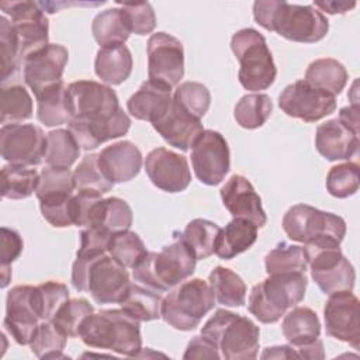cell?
<instances>
[{"label": "cell", "mask_w": 360, "mask_h": 360, "mask_svg": "<svg viewBox=\"0 0 360 360\" xmlns=\"http://www.w3.org/2000/svg\"><path fill=\"white\" fill-rule=\"evenodd\" d=\"M0 51H1V84L18 75L22 68L18 60V48L10 20L0 17Z\"/></svg>", "instance_id": "obj_50"}, {"label": "cell", "mask_w": 360, "mask_h": 360, "mask_svg": "<svg viewBox=\"0 0 360 360\" xmlns=\"http://www.w3.org/2000/svg\"><path fill=\"white\" fill-rule=\"evenodd\" d=\"M97 155L100 170L112 184L132 180L142 167V153L131 141L115 142Z\"/></svg>", "instance_id": "obj_25"}, {"label": "cell", "mask_w": 360, "mask_h": 360, "mask_svg": "<svg viewBox=\"0 0 360 360\" xmlns=\"http://www.w3.org/2000/svg\"><path fill=\"white\" fill-rule=\"evenodd\" d=\"M262 359H291V357H298V354L295 353V350L292 349V346H273V347H267L262 356Z\"/></svg>", "instance_id": "obj_59"}, {"label": "cell", "mask_w": 360, "mask_h": 360, "mask_svg": "<svg viewBox=\"0 0 360 360\" xmlns=\"http://www.w3.org/2000/svg\"><path fill=\"white\" fill-rule=\"evenodd\" d=\"M347 79L349 75L346 68L339 60L332 58H321L311 62L304 77L308 84L325 90L335 97L342 93Z\"/></svg>", "instance_id": "obj_34"}, {"label": "cell", "mask_w": 360, "mask_h": 360, "mask_svg": "<svg viewBox=\"0 0 360 360\" xmlns=\"http://www.w3.org/2000/svg\"><path fill=\"white\" fill-rule=\"evenodd\" d=\"M132 210L125 200L120 197H108L103 198L93 226H100L114 235L128 231L132 225Z\"/></svg>", "instance_id": "obj_44"}, {"label": "cell", "mask_w": 360, "mask_h": 360, "mask_svg": "<svg viewBox=\"0 0 360 360\" xmlns=\"http://www.w3.org/2000/svg\"><path fill=\"white\" fill-rule=\"evenodd\" d=\"M111 235L100 226L84 228L80 232V248L77 252H108Z\"/></svg>", "instance_id": "obj_54"}, {"label": "cell", "mask_w": 360, "mask_h": 360, "mask_svg": "<svg viewBox=\"0 0 360 360\" xmlns=\"http://www.w3.org/2000/svg\"><path fill=\"white\" fill-rule=\"evenodd\" d=\"M127 14L131 32L136 35L150 34L156 27V15L155 11L148 1L139 3H117Z\"/></svg>", "instance_id": "obj_53"}, {"label": "cell", "mask_w": 360, "mask_h": 360, "mask_svg": "<svg viewBox=\"0 0 360 360\" xmlns=\"http://www.w3.org/2000/svg\"><path fill=\"white\" fill-rule=\"evenodd\" d=\"M224 207L233 218H243L262 228L267 222V215L262 207V200L252 183L242 174L231 176L219 190Z\"/></svg>", "instance_id": "obj_23"}, {"label": "cell", "mask_w": 360, "mask_h": 360, "mask_svg": "<svg viewBox=\"0 0 360 360\" xmlns=\"http://www.w3.org/2000/svg\"><path fill=\"white\" fill-rule=\"evenodd\" d=\"M315 8H319V11H325L328 14H345L346 11L356 7V3L349 1H315L312 4Z\"/></svg>", "instance_id": "obj_57"}, {"label": "cell", "mask_w": 360, "mask_h": 360, "mask_svg": "<svg viewBox=\"0 0 360 360\" xmlns=\"http://www.w3.org/2000/svg\"><path fill=\"white\" fill-rule=\"evenodd\" d=\"M94 312L93 305L86 298H69L56 312L52 322L68 336H79V330L86 321Z\"/></svg>", "instance_id": "obj_47"}, {"label": "cell", "mask_w": 360, "mask_h": 360, "mask_svg": "<svg viewBox=\"0 0 360 360\" xmlns=\"http://www.w3.org/2000/svg\"><path fill=\"white\" fill-rule=\"evenodd\" d=\"M37 98V118L45 127H59L72 121L68 86L59 82L44 90Z\"/></svg>", "instance_id": "obj_31"}, {"label": "cell", "mask_w": 360, "mask_h": 360, "mask_svg": "<svg viewBox=\"0 0 360 360\" xmlns=\"http://www.w3.org/2000/svg\"><path fill=\"white\" fill-rule=\"evenodd\" d=\"M143 165L152 184L166 193L184 191L191 183V172L186 156L170 149H152Z\"/></svg>", "instance_id": "obj_20"}, {"label": "cell", "mask_w": 360, "mask_h": 360, "mask_svg": "<svg viewBox=\"0 0 360 360\" xmlns=\"http://www.w3.org/2000/svg\"><path fill=\"white\" fill-rule=\"evenodd\" d=\"M150 124L170 146L180 150H188L204 131L201 120L194 118L173 98L165 112Z\"/></svg>", "instance_id": "obj_24"}, {"label": "cell", "mask_w": 360, "mask_h": 360, "mask_svg": "<svg viewBox=\"0 0 360 360\" xmlns=\"http://www.w3.org/2000/svg\"><path fill=\"white\" fill-rule=\"evenodd\" d=\"M173 100L194 118L201 120L210 108L211 93L202 83L184 82L176 87Z\"/></svg>", "instance_id": "obj_48"}, {"label": "cell", "mask_w": 360, "mask_h": 360, "mask_svg": "<svg viewBox=\"0 0 360 360\" xmlns=\"http://www.w3.org/2000/svg\"><path fill=\"white\" fill-rule=\"evenodd\" d=\"M267 274L276 273H305L308 267L304 246L280 242L264 257Z\"/></svg>", "instance_id": "obj_39"}, {"label": "cell", "mask_w": 360, "mask_h": 360, "mask_svg": "<svg viewBox=\"0 0 360 360\" xmlns=\"http://www.w3.org/2000/svg\"><path fill=\"white\" fill-rule=\"evenodd\" d=\"M201 335L215 343L221 359L248 360L259 353V326L239 314L217 309L201 328Z\"/></svg>", "instance_id": "obj_6"}, {"label": "cell", "mask_w": 360, "mask_h": 360, "mask_svg": "<svg viewBox=\"0 0 360 360\" xmlns=\"http://www.w3.org/2000/svg\"><path fill=\"white\" fill-rule=\"evenodd\" d=\"M278 107L288 117L316 122L336 110V97L301 79L284 87L278 96Z\"/></svg>", "instance_id": "obj_15"}, {"label": "cell", "mask_w": 360, "mask_h": 360, "mask_svg": "<svg viewBox=\"0 0 360 360\" xmlns=\"http://www.w3.org/2000/svg\"><path fill=\"white\" fill-rule=\"evenodd\" d=\"M129 127L131 118L121 107L108 117L97 120L73 118L69 122V131L83 150L96 149L107 141L125 135Z\"/></svg>", "instance_id": "obj_22"}, {"label": "cell", "mask_w": 360, "mask_h": 360, "mask_svg": "<svg viewBox=\"0 0 360 360\" xmlns=\"http://www.w3.org/2000/svg\"><path fill=\"white\" fill-rule=\"evenodd\" d=\"M24 248L22 238L15 229L1 226L0 229V259H1V288L11 280V263L20 257Z\"/></svg>", "instance_id": "obj_52"}, {"label": "cell", "mask_w": 360, "mask_h": 360, "mask_svg": "<svg viewBox=\"0 0 360 360\" xmlns=\"http://www.w3.org/2000/svg\"><path fill=\"white\" fill-rule=\"evenodd\" d=\"M183 359H221V353L214 342H211L204 335L194 336L183 354Z\"/></svg>", "instance_id": "obj_55"}, {"label": "cell", "mask_w": 360, "mask_h": 360, "mask_svg": "<svg viewBox=\"0 0 360 360\" xmlns=\"http://www.w3.org/2000/svg\"><path fill=\"white\" fill-rule=\"evenodd\" d=\"M32 285H15L7 292L4 326L18 345H30L41 318L34 307Z\"/></svg>", "instance_id": "obj_21"}, {"label": "cell", "mask_w": 360, "mask_h": 360, "mask_svg": "<svg viewBox=\"0 0 360 360\" xmlns=\"http://www.w3.org/2000/svg\"><path fill=\"white\" fill-rule=\"evenodd\" d=\"M323 319L326 335L349 343L356 350L360 347V302L352 291L329 294Z\"/></svg>", "instance_id": "obj_17"}, {"label": "cell", "mask_w": 360, "mask_h": 360, "mask_svg": "<svg viewBox=\"0 0 360 360\" xmlns=\"http://www.w3.org/2000/svg\"><path fill=\"white\" fill-rule=\"evenodd\" d=\"M68 59L69 52L63 45L48 44L24 60L22 77L35 97L48 87L62 82Z\"/></svg>", "instance_id": "obj_19"}, {"label": "cell", "mask_w": 360, "mask_h": 360, "mask_svg": "<svg viewBox=\"0 0 360 360\" xmlns=\"http://www.w3.org/2000/svg\"><path fill=\"white\" fill-rule=\"evenodd\" d=\"M0 8L4 15L10 17L18 48V60L22 66L31 53L49 44L48 18L37 1H1Z\"/></svg>", "instance_id": "obj_11"}, {"label": "cell", "mask_w": 360, "mask_h": 360, "mask_svg": "<svg viewBox=\"0 0 360 360\" xmlns=\"http://www.w3.org/2000/svg\"><path fill=\"white\" fill-rule=\"evenodd\" d=\"M231 49L240 68L239 83L250 91L269 89L277 76L273 55L266 44V38L255 28H242L231 38Z\"/></svg>", "instance_id": "obj_8"}, {"label": "cell", "mask_w": 360, "mask_h": 360, "mask_svg": "<svg viewBox=\"0 0 360 360\" xmlns=\"http://www.w3.org/2000/svg\"><path fill=\"white\" fill-rule=\"evenodd\" d=\"M148 77L166 89L179 86L184 76V49L180 39L167 34H152L146 45Z\"/></svg>", "instance_id": "obj_13"}, {"label": "cell", "mask_w": 360, "mask_h": 360, "mask_svg": "<svg viewBox=\"0 0 360 360\" xmlns=\"http://www.w3.org/2000/svg\"><path fill=\"white\" fill-rule=\"evenodd\" d=\"M108 255L124 267L134 269L148 255V250L141 236L128 229L111 235Z\"/></svg>", "instance_id": "obj_43"}, {"label": "cell", "mask_w": 360, "mask_h": 360, "mask_svg": "<svg viewBox=\"0 0 360 360\" xmlns=\"http://www.w3.org/2000/svg\"><path fill=\"white\" fill-rule=\"evenodd\" d=\"M283 229L291 240L305 246H340L346 235V221L308 204H295L283 217Z\"/></svg>", "instance_id": "obj_7"}, {"label": "cell", "mask_w": 360, "mask_h": 360, "mask_svg": "<svg viewBox=\"0 0 360 360\" xmlns=\"http://www.w3.org/2000/svg\"><path fill=\"white\" fill-rule=\"evenodd\" d=\"M79 338L89 347L111 350L128 357H136L142 350L139 321L122 308L93 312L83 322Z\"/></svg>", "instance_id": "obj_3"}, {"label": "cell", "mask_w": 360, "mask_h": 360, "mask_svg": "<svg viewBox=\"0 0 360 360\" xmlns=\"http://www.w3.org/2000/svg\"><path fill=\"white\" fill-rule=\"evenodd\" d=\"M39 173L28 166L6 165L1 169V195L10 200L28 198L35 193Z\"/></svg>", "instance_id": "obj_38"}, {"label": "cell", "mask_w": 360, "mask_h": 360, "mask_svg": "<svg viewBox=\"0 0 360 360\" xmlns=\"http://www.w3.org/2000/svg\"><path fill=\"white\" fill-rule=\"evenodd\" d=\"M172 98L173 97L170 89L146 80L128 98L127 110L136 120L153 122L165 112Z\"/></svg>", "instance_id": "obj_27"}, {"label": "cell", "mask_w": 360, "mask_h": 360, "mask_svg": "<svg viewBox=\"0 0 360 360\" xmlns=\"http://www.w3.org/2000/svg\"><path fill=\"white\" fill-rule=\"evenodd\" d=\"M215 307L214 292L202 278L184 280L162 301V318L177 330H193Z\"/></svg>", "instance_id": "obj_9"}, {"label": "cell", "mask_w": 360, "mask_h": 360, "mask_svg": "<svg viewBox=\"0 0 360 360\" xmlns=\"http://www.w3.org/2000/svg\"><path fill=\"white\" fill-rule=\"evenodd\" d=\"M190 158L195 177L207 186L219 184L231 167L228 142L214 129L202 131L191 146Z\"/></svg>", "instance_id": "obj_14"}, {"label": "cell", "mask_w": 360, "mask_h": 360, "mask_svg": "<svg viewBox=\"0 0 360 360\" xmlns=\"http://www.w3.org/2000/svg\"><path fill=\"white\" fill-rule=\"evenodd\" d=\"M197 259L181 238V232H173V242L160 252L148 255L132 269L135 281L158 292L169 291L187 280L195 270Z\"/></svg>", "instance_id": "obj_4"}, {"label": "cell", "mask_w": 360, "mask_h": 360, "mask_svg": "<svg viewBox=\"0 0 360 360\" xmlns=\"http://www.w3.org/2000/svg\"><path fill=\"white\" fill-rule=\"evenodd\" d=\"M311 277L325 294L336 291H352L356 281V271L349 259L342 253L340 246H305Z\"/></svg>", "instance_id": "obj_12"}, {"label": "cell", "mask_w": 360, "mask_h": 360, "mask_svg": "<svg viewBox=\"0 0 360 360\" xmlns=\"http://www.w3.org/2000/svg\"><path fill=\"white\" fill-rule=\"evenodd\" d=\"M76 188L73 173L69 169L48 166L39 173L35 195L42 217L55 228L73 225L72 197Z\"/></svg>", "instance_id": "obj_10"}, {"label": "cell", "mask_w": 360, "mask_h": 360, "mask_svg": "<svg viewBox=\"0 0 360 360\" xmlns=\"http://www.w3.org/2000/svg\"><path fill=\"white\" fill-rule=\"evenodd\" d=\"M46 135L34 124H6L0 129L1 158L18 166H37L44 162Z\"/></svg>", "instance_id": "obj_16"}, {"label": "cell", "mask_w": 360, "mask_h": 360, "mask_svg": "<svg viewBox=\"0 0 360 360\" xmlns=\"http://www.w3.org/2000/svg\"><path fill=\"white\" fill-rule=\"evenodd\" d=\"M273 112V103L270 96L264 93L245 94L235 105L233 117L236 122L246 129H256L262 127Z\"/></svg>", "instance_id": "obj_40"}, {"label": "cell", "mask_w": 360, "mask_h": 360, "mask_svg": "<svg viewBox=\"0 0 360 360\" xmlns=\"http://www.w3.org/2000/svg\"><path fill=\"white\" fill-rule=\"evenodd\" d=\"M326 190L336 198H347L357 193L360 186V167L354 162H346L330 167L325 181Z\"/></svg>", "instance_id": "obj_46"}, {"label": "cell", "mask_w": 360, "mask_h": 360, "mask_svg": "<svg viewBox=\"0 0 360 360\" xmlns=\"http://www.w3.org/2000/svg\"><path fill=\"white\" fill-rule=\"evenodd\" d=\"M72 120H97L114 114L118 108L117 93L94 80H77L68 86Z\"/></svg>", "instance_id": "obj_18"}, {"label": "cell", "mask_w": 360, "mask_h": 360, "mask_svg": "<svg viewBox=\"0 0 360 360\" xmlns=\"http://www.w3.org/2000/svg\"><path fill=\"white\" fill-rule=\"evenodd\" d=\"M69 300V290L63 283L45 281L34 290V307L41 321H52L59 308Z\"/></svg>", "instance_id": "obj_45"}, {"label": "cell", "mask_w": 360, "mask_h": 360, "mask_svg": "<svg viewBox=\"0 0 360 360\" xmlns=\"http://www.w3.org/2000/svg\"><path fill=\"white\" fill-rule=\"evenodd\" d=\"M101 193L93 190H77L72 197V221L73 225L89 228L93 226L101 205Z\"/></svg>", "instance_id": "obj_51"}, {"label": "cell", "mask_w": 360, "mask_h": 360, "mask_svg": "<svg viewBox=\"0 0 360 360\" xmlns=\"http://www.w3.org/2000/svg\"><path fill=\"white\" fill-rule=\"evenodd\" d=\"M68 336L52 322L42 321L30 343L31 352L38 359H66L63 349L66 346Z\"/></svg>", "instance_id": "obj_42"}, {"label": "cell", "mask_w": 360, "mask_h": 360, "mask_svg": "<svg viewBox=\"0 0 360 360\" xmlns=\"http://www.w3.org/2000/svg\"><path fill=\"white\" fill-rule=\"evenodd\" d=\"M80 155V146L69 129H53L46 134L44 160L48 166L69 169Z\"/></svg>", "instance_id": "obj_37"}, {"label": "cell", "mask_w": 360, "mask_h": 360, "mask_svg": "<svg viewBox=\"0 0 360 360\" xmlns=\"http://www.w3.org/2000/svg\"><path fill=\"white\" fill-rule=\"evenodd\" d=\"M97 158V153L84 155L75 169L73 177L77 190H93L104 194L112 188L114 184L100 170Z\"/></svg>", "instance_id": "obj_49"}, {"label": "cell", "mask_w": 360, "mask_h": 360, "mask_svg": "<svg viewBox=\"0 0 360 360\" xmlns=\"http://www.w3.org/2000/svg\"><path fill=\"white\" fill-rule=\"evenodd\" d=\"M294 350L298 354V357H304V359H323L325 357L323 343L319 338L316 340H314L312 343L295 347Z\"/></svg>", "instance_id": "obj_58"}, {"label": "cell", "mask_w": 360, "mask_h": 360, "mask_svg": "<svg viewBox=\"0 0 360 360\" xmlns=\"http://www.w3.org/2000/svg\"><path fill=\"white\" fill-rule=\"evenodd\" d=\"M359 134L347 128L338 118L318 125L315 148L326 160H349L359 153Z\"/></svg>", "instance_id": "obj_26"}, {"label": "cell", "mask_w": 360, "mask_h": 360, "mask_svg": "<svg viewBox=\"0 0 360 360\" xmlns=\"http://www.w3.org/2000/svg\"><path fill=\"white\" fill-rule=\"evenodd\" d=\"M255 21L267 31L301 44H314L325 38L329 30L328 18L312 4L300 6L278 0L253 3Z\"/></svg>", "instance_id": "obj_1"}, {"label": "cell", "mask_w": 360, "mask_h": 360, "mask_svg": "<svg viewBox=\"0 0 360 360\" xmlns=\"http://www.w3.org/2000/svg\"><path fill=\"white\" fill-rule=\"evenodd\" d=\"M208 284L215 301L225 307H242L246 302V284L239 274L222 266H217L208 276Z\"/></svg>", "instance_id": "obj_35"}, {"label": "cell", "mask_w": 360, "mask_h": 360, "mask_svg": "<svg viewBox=\"0 0 360 360\" xmlns=\"http://www.w3.org/2000/svg\"><path fill=\"white\" fill-rule=\"evenodd\" d=\"M91 34L101 48L124 44L131 35L125 11L121 7H112L98 13L91 22Z\"/></svg>", "instance_id": "obj_32"}, {"label": "cell", "mask_w": 360, "mask_h": 360, "mask_svg": "<svg viewBox=\"0 0 360 360\" xmlns=\"http://www.w3.org/2000/svg\"><path fill=\"white\" fill-rule=\"evenodd\" d=\"M70 281L76 291L89 292L97 304H120L131 284L127 267L108 252H77Z\"/></svg>", "instance_id": "obj_2"}, {"label": "cell", "mask_w": 360, "mask_h": 360, "mask_svg": "<svg viewBox=\"0 0 360 360\" xmlns=\"http://www.w3.org/2000/svg\"><path fill=\"white\" fill-rule=\"evenodd\" d=\"M308 285L305 273H276L253 285L249 300V312L262 323H274L285 311L297 307Z\"/></svg>", "instance_id": "obj_5"}, {"label": "cell", "mask_w": 360, "mask_h": 360, "mask_svg": "<svg viewBox=\"0 0 360 360\" xmlns=\"http://www.w3.org/2000/svg\"><path fill=\"white\" fill-rule=\"evenodd\" d=\"M1 124H21L32 117V98L18 83L1 84L0 91Z\"/></svg>", "instance_id": "obj_36"}, {"label": "cell", "mask_w": 360, "mask_h": 360, "mask_svg": "<svg viewBox=\"0 0 360 360\" xmlns=\"http://www.w3.org/2000/svg\"><path fill=\"white\" fill-rule=\"evenodd\" d=\"M94 72L105 84L124 83L132 72L131 51L124 44L100 48L94 60Z\"/></svg>", "instance_id": "obj_29"}, {"label": "cell", "mask_w": 360, "mask_h": 360, "mask_svg": "<svg viewBox=\"0 0 360 360\" xmlns=\"http://www.w3.org/2000/svg\"><path fill=\"white\" fill-rule=\"evenodd\" d=\"M162 301L160 292L139 283H131L120 301V307L139 322H148L162 318Z\"/></svg>", "instance_id": "obj_33"}, {"label": "cell", "mask_w": 360, "mask_h": 360, "mask_svg": "<svg viewBox=\"0 0 360 360\" xmlns=\"http://www.w3.org/2000/svg\"><path fill=\"white\" fill-rule=\"evenodd\" d=\"M281 330L292 349L316 340L321 335V322L315 311L308 307H294L284 314Z\"/></svg>", "instance_id": "obj_30"}, {"label": "cell", "mask_w": 360, "mask_h": 360, "mask_svg": "<svg viewBox=\"0 0 360 360\" xmlns=\"http://www.w3.org/2000/svg\"><path fill=\"white\" fill-rule=\"evenodd\" d=\"M219 231L221 228L215 222L195 218L186 225L184 231L181 232V238L188 245L195 259L202 260L214 253Z\"/></svg>", "instance_id": "obj_41"}, {"label": "cell", "mask_w": 360, "mask_h": 360, "mask_svg": "<svg viewBox=\"0 0 360 360\" xmlns=\"http://www.w3.org/2000/svg\"><path fill=\"white\" fill-rule=\"evenodd\" d=\"M257 239V226L248 219L233 218L231 222L221 228L214 253L224 260H231L235 256L243 253Z\"/></svg>", "instance_id": "obj_28"}, {"label": "cell", "mask_w": 360, "mask_h": 360, "mask_svg": "<svg viewBox=\"0 0 360 360\" xmlns=\"http://www.w3.org/2000/svg\"><path fill=\"white\" fill-rule=\"evenodd\" d=\"M342 124H345L347 128L359 134V104L353 103L352 105L343 107L339 111V115L336 117Z\"/></svg>", "instance_id": "obj_56"}]
</instances>
